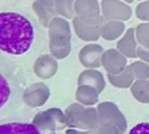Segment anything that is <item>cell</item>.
I'll list each match as a JSON object with an SVG mask.
<instances>
[{
	"mask_svg": "<svg viewBox=\"0 0 149 134\" xmlns=\"http://www.w3.org/2000/svg\"><path fill=\"white\" fill-rule=\"evenodd\" d=\"M75 1L76 0H55L54 8L59 14L66 17H72L75 12Z\"/></svg>",
	"mask_w": 149,
	"mask_h": 134,
	"instance_id": "52a82bcc",
	"label": "cell"
},
{
	"mask_svg": "<svg viewBox=\"0 0 149 134\" xmlns=\"http://www.w3.org/2000/svg\"><path fill=\"white\" fill-rule=\"evenodd\" d=\"M125 134H149V119L141 120L134 124Z\"/></svg>",
	"mask_w": 149,
	"mask_h": 134,
	"instance_id": "ba28073f",
	"label": "cell"
},
{
	"mask_svg": "<svg viewBox=\"0 0 149 134\" xmlns=\"http://www.w3.org/2000/svg\"><path fill=\"white\" fill-rule=\"evenodd\" d=\"M136 15L141 19L149 20V0H146L136 6Z\"/></svg>",
	"mask_w": 149,
	"mask_h": 134,
	"instance_id": "9c48e42d",
	"label": "cell"
},
{
	"mask_svg": "<svg viewBox=\"0 0 149 134\" xmlns=\"http://www.w3.org/2000/svg\"><path fill=\"white\" fill-rule=\"evenodd\" d=\"M40 2L41 5L45 6H49V8H54V3L55 0H37Z\"/></svg>",
	"mask_w": 149,
	"mask_h": 134,
	"instance_id": "30bf717a",
	"label": "cell"
},
{
	"mask_svg": "<svg viewBox=\"0 0 149 134\" xmlns=\"http://www.w3.org/2000/svg\"><path fill=\"white\" fill-rule=\"evenodd\" d=\"M34 11L37 13V15L40 17V21L43 24H46L51 17L57 15V11L54 8H49V6H45L41 5L38 1H36L32 5Z\"/></svg>",
	"mask_w": 149,
	"mask_h": 134,
	"instance_id": "8992f818",
	"label": "cell"
},
{
	"mask_svg": "<svg viewBox=\"0 0 149 134\" xmlns=\"http://www.w3.org/2000/svg\"><path fill=\"white\" fill-rule=\"evenodd\" d=\"M125 1L126 2V3H133L134 0H125Z\"/></svg>",
	"mask_w": 149,
	"mask_h": 134,
	"instance_id": "8fae6325",
	"label": "cell"
},
{
	"mask_svg": "<svg viewBox=\"0 0 149 134\" xmlns=\"http://www.w3.org/2000/svg\"><path fill=\"white\" fill-rule=\"evenodd\" d=\"M27 87L22 69L0 54V115L20 105Z\"/></svg>",
	"mask_w": 149,
	"mask_h": 134,
	"instance_id": "7a4b0ae2",
	"label": "cell"
},
{
	"mask_svg": "<svg viewBox=\"0 0 149 134\" xmlns=\"http://www.w3.org/2000/svg\"><path fill=\"white\" fill-rule=\"evenodd\" d=\"M0 134H41V131L29 121L2 118L0 119Z\"/></svg>",
	"mask_w": 149,
	"mask_h": 134,
	"instance_id": "3957f363",
	"label": "cell"
},
{
	"mask_svg": "<svg viewBox=\"0 0 149 134\" xmlns=\"http://www.w3.org/2000/svg\"><path fill=\"white\" fill-rule=\"evenodd\" d=\"M101 6L103 17L110 20H126L132 14L130 6L121 0H102Z\"/></svg>",
	"mask_w": 149,
	"mask_h": 134,
	"instance_id": "277c9868",
	"label": "cell"
},
{
	"mask_svg": "<svg viewBox=\"0 0 149 134\" xmlns=\"http://www.w3.org/2000/svg\"><path fill=\"white\" fill-rule=\"evenodd\" d=\"M34 38V27L27 17L16 12L0 13V51L13 56L24 55Z\"/></svg>",
	"mask_w": 149,
	"mask_h": 134,
	"instance_id": "6da1fadb",
	"label": "cell"
},
{
	"mask_svg": "<svg viewBox=\"0 0 149 134\" xmlns=\"http://www.w3.org/2000/svg\"><path fill=\"white\" fill-rule=\"evenodd\" d=\"M74 11L81 21L95 23L100 20V5L97 0H76Z\"/></svg>",
	"mask_w": 149,
	"mask_h": 134,
	"instance_id": "5b68a950",
	"label": "cell"
}]
</instances>
